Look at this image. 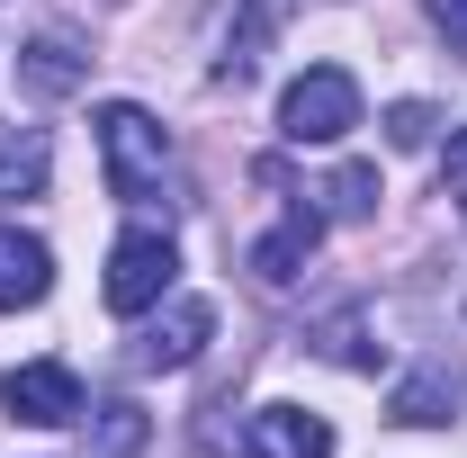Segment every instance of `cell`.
Wrapping results in <instances>:
<instances>
[{"mask_svg":"<svg viewBox=\"0 0 467 458\" xmlns=\"http://www.w3.org/2000/svg\"><path fill=\"white\" fill-rule=\"evenodd\" d=\"M90 135H99V172H109L117 207H162V189H171V135H162V117L135 109V99H109L90 117Z\"/></svg>","mask_w":467,"mask_h":458,"instance_id":"obj_1","label":"cell"},{"mask_svg":"<svg viewBox=\"0 0 467 458\" xmlns=\"http://www.w3.org/2000/svg\"><path fill=\"white\" fill-rule=\"evenodd\" d=\"M350 126H359V81L342 63H306L279 90V135L288 144H342Z\"/></svg>","mask_w":467,"mask_h":458,"instance_id":"obj_2","label":"cell"},{"mask_svg":"<svg viewBox=\"0 0 467 458\" xmlns=\"http://www.w3.org/2000/svg\"><path fill=\"white\" fill-rule=\"evenodd\" d=\"M171 287H180V252H171V234L126 225V234L109 243V279H99L109 315H153V306H162Z\"/></svg>","mask_w":467,"mask_h":458,"instance_id":"obj_3","label":"cell"},{"mask_svg":"<svg viewBox=\"0 0 467 458\" xmlns=\"http://www.w3.org/2000/svg\"><path fill=\"white\" fill-rule=\"evenodd\" d=\"M0 413L9 422H36V432H63V422H81V378L63 359H18L0 378Z\"/></svg>","mask_w":467,"mask_h":458,"instance_id":"obj_4","label":"cell"},{"mask_svg":"<svg viewBox=\"0 0 467 458\" xmlns=\"http://www.w3.org/2000/svg\"><path fill=\"white\" fill-rule=\"evenodd\" d=\"M207 342H216V306H207V297H162V315L144 324L135 359H144V369H189Z\"/></svg>","mask_w":467,"mask_h":458,"instance_id":"obj_5","label":"cell"},{"mask_svg":"<svg viewBox=\"0 0 467 458\" xmlns=\"http://www.w3.org/2000/svg\"><path fill=\"white\" fill-rule=\"evenodd\" d=\"M243 458H333V422L306 404H261L243 422Z\"/></svg>","mask_w":467,"mask_h":458,"instance_id":"obj_6","label":"cell"},{"mask_svg":"<svg viewBox=\"0 0 467 458\" xmlns=\"http://www.w3.org/2000/svg\"><path fill=\"white\" fill-rule=\"evenodd\" d=\"M46 287H55V252H46L36 234L0 225V315H18V306H46Z\"/></svg>","mask_w":467,"mask_h":458,"instance_id":"obj_7","label":"cell"},{"mask_svg":"<svg viewBox=\"0 0 467 458\" xmlns=\"http://www.w3.org/2000/svg\"><path fill=\"white\" fill-rule=\"evenodd\" d=\"M55 180V144L36 126H0V198H46Z\"/></svg>","mask_w":467,"mask_h":458,"instance_id":"obj_8","label":"cell"},{"mask_svg":"<svg viewBox=\"0 0 467 458\" xmlns=\"http://www.w3.org/2000/svg\"><path fill=\"white\" fill-rule=\"evenodd\" d=\"M315 234H324V216H315V207H296V216H288L279 234H261V252H252V270H261L270 287H288L296 270H306V252H315Z\"/></svg>","mask_w":467,"mask_h":458,"instance_id":"obj_9","label":"cell"},{"mask_svg":"<svg viewBox=\"0 0 467 458\" xmlns=\"http://www.w3.org/2000/svg\"><path fill=\"white\" fill-rule=\"evenodd\" d=\"M18 81L46 90V99H63V90H81V55H72L63 36H36V46L18 55Z\"/></svg>","mask_w":467,"mask_h":458,"instance_id":"obj_10","label":"cell"},{"mask_svg":"<svg viewBox=\"0 0 467 458\" xmlns=\"http://www.w3.org/2000/svg\"><path fill=\"white\" fill-rule=\"evenodd\" d=\"M324 216H333V225H359V216H378V172H368V162H342V172L324 180Z\"/></svg>","mask_w":467,"mask_h":458,"instance_id":"obj_11","label":"cell"},{"mask_svg":"<svg viewBox=\"0 0 467 458\" xmlns=\"http://www.w3.org/2000/svg\"><path fill=\"white\" fill-rule=\"evenodd\" d=\"M431 135H441V117L422 109V99H396V109H387V144H405V153H422Z\"/></svg>","mask_w":467,"mask_h":458,"instance_id":"obj_12","label":"cell"},{"mask_svg":"<svg viewBox=\"0 0 467 458\" xmlns=\"http://www.w3.org/2000/svg\"><path fill=\"white\" fill-rule=\"evenodd\" d=\"M441 189H450V198L467 207V126L450 135V153H441Z\"/></svg>","mask_w":467,"mask_h":458,"instance_id":"obj_13","label":"cell"},{"mask_svg":"<svg viewBox=\"0 0 467 458\" xmlns=\"http://www.w3.org/2000/svg\"><path fill=\"white\" fill-rule=\"evenodd\" d=\"M422 9H431V27H441L450 46H467V0H422Z\"/></svg>","mask_w":467,"mask_h":458,"instance_id":"obj_14","label":"cell"}]
</instances>
